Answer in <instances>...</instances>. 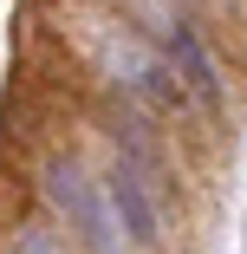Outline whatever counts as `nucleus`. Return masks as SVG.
I'll return each instance as SVG.
<instances>
[{
	"mask_svg": "<svg viewBox=\"0 0 247 254\" xmlns=\"http://www.w3.org/2000/svg\"><path fill=\"white\" fill-rule=\"evenodd\" d=\"M46 195H52V209L72 222V235L91 254H124V228L111 215V195L98 189L72 157H52V163H46Z\"/></svg>",
	"mask_w": 247,
	"mask_h": 254,
	"instance_id": "obj_1",
	"label": "nucleus"
},
{
	"mask_svg": "<svg viewBox=\"0 0 247 254\" xmlns=\"http://www.w3.org/2000/svg\"><path fill=\"white\" fill-rule=\"evenodd\" d=\"M104 195H111L117 228H124L137 248H150V241H156V202H150V189H143V170H137V163H117Z\"/></svg>",
	"mask_w": 247,
	"mask_h": 254,
	"instance_id": "obj_2",
	"label": "nucleus"
},
{
	"mask_svg": "<svg viewBox=\"0 0 247 254\" xmlns=\"http://www.w3.org/2000/svg\"><path fill=\"white\" fill-rule=\"evenodd\" d=\"M163 46H169V59L182 65L189 91L202 98V105H215V98H221V78H215V59H208V46L195 39V26H182V20H176V26L163 33Z\"/></svg>",
	"mask_w": 247,
	"mask_h": 254,
	"instance_id": "obj_3",
	"label": "nucleus"
},
{
	"mask_svg": "<svg viewBox=\"0 0 247 254\" xmlns=\"http://www.w3.org/2000/svg\"><path fill=\"white\" fill-rule=\"evenodd\" d=\"M20 254H72V248H65V235H52L46 222H26L20 228Z\"/></svg>",
	"mask_w": 247,
	"mask_h": 254,
	"instance_id": "obj_4",
	"label": "nucleus"
}]
</instances>
